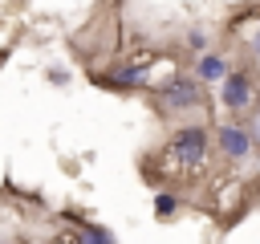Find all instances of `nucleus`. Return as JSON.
Wrapping results in <instances>:
<instances>
[{"label": "nucleus", "mask_w": 260, "mask_h": 244, "mask_svg": "<svg viewBox=\"0 0 260 244\" xmlns=\"http://www.w3.org/2000/svg\"><path fill=\"white\" fill-rule=\"evenodd\" d=\"M171 155H175L179 167H195V163H203V155H207V130H199V126H183V130L171 138Z\"/></svg>", "instance_id": "obj_1"}, {"label": "nucleus", "mask_w": 260, "mask_h": 244, "mask_svg": "<svg viewBox=\"0 0 260 244\" xmlns=\"http://www.w3.org/2000/svg\"><path fill=\"white\" fill-rule=\"evenodd\" d=\"M199 85L191 81V77H171L162 89H158V102H162V110H191V106H199Z\"/></svg>", "instance_id": "obj_2"}, {"label": "nucleus", "mask_w": 260, "mask_h": 244, "mask_svg": "<svg viewBox=\"0 0 260 244\" xmlns=\"http://www.w3.org/2000/svg\"><path fill=\"white\" fill-rule=\"evenodd\" d=\"M252 146H256V138H252V130L248 126H219V150L228 155V159H248L252 155Z\"/></svg>", "instance_id": "obj_3"}, {"label": "nucleus", "mask_w": 260, "mask_h": 244, "mask_svg": "<svg viewBox=\"0 0 260 244\" xmlns=\"http://www.w3.org/2000/svg\"><path fill=\"white\" fill-rule=\"evenodd\" d=\"M219 94H223V106H228V110H248V106H252V77L228 73Z\"/></svg>", "instance_id": "obj_4"}, {"label": "nucleus", "mask_w": 260, "mask_h": 244, "mask_svg": "<svg viewBox=\"0 0 260 244\" xmlns=\"http://www.w3.org/2000/svg\"><path fill=\"white\" fill-rule=\"evenodd\" d=\"M199 77H203V81H223V77H228V65H223V57H215V53H203V57H199Z\"/></svg>", "instance_id": "obj_5"}, {"label": "nucleus", "mask_w": 260, "mask_h": 244, "mask_svg": "<svg viewBox=\"0 0 260 244\" xmlns=\"http://www.w3.org/2000/svg\"><path fill=\"white\" fill-rule=\"evenodd\" d=\"M73 244H118V240H114V232H106L98 224H81L77 236H73Z\"/></svg>", "instance_id": "obj_6"}, {"label": "nucleus", "mask_w": 260, "mask_h": 244, "mask_svg": "<svg viewBox=\"0 0 260 244\" xmlns=\"http://www.w3.org/2000/svg\"><path fill=\"white\" fill-rule=\"evenodd\" d=\"M106 81H110V85H118V89H126V85H146L150 77H146V69H142V65H134V69H118V73H110Z\"/></svg>", "instance_id": "obj_7"}, {"label": "nucleus", "mask_w": 260, "mask_h": 244, "mask_svg": "<svg viewBox=\"0 0 260 244\" xmlns=\"http://www.w3.org/2000/svg\"><path fill=\"white\" fill-rule=\"evenodd\" d=\"M154 207H158V216L167 220V216H175V207H179V203H175V195H158V199H154Z\"/></svg>", "instance_id": "obj_8"}, {"label": "nucleus", "mask_w": 260, "mask_h": 244, "mask_svg": "<svg viewBox=\"0 0 260 244\" xmlns=\"http://www.w3.org/2000/svg\"><path fill=\"white\" fill-rule=\"evenodd\" d=\"M252 138L260 142V110H256V130H252Z\"/></svg>", "instance_id": "obj_9"}, {"label": "nucleus", "mask_w": 260, "mask_h": 244, "mask_svg": "<svg viewBox=\"0 0 260 244\" xmlns=\"http://www.w3.org/2000/svg\"><path fill=\"white\" fill-rule=\"evenodd\" d=\"M252 53H256V57H260V33H256V41H252Z\"/></svg>", "instance_id": "obj_10"}]
</instances>
